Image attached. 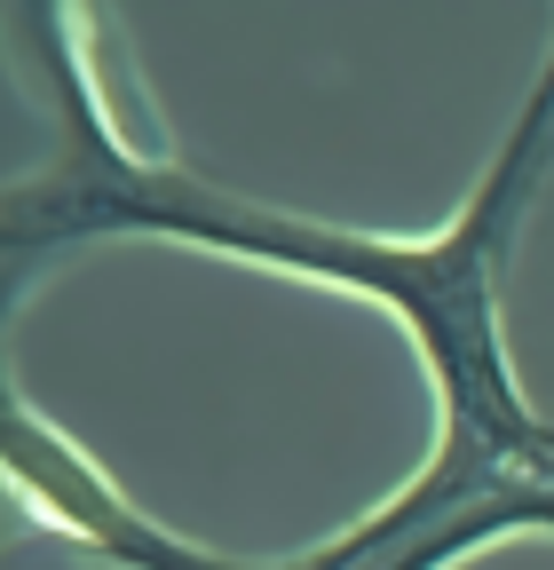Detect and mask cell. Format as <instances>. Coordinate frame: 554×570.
<instances>
[{"mask_svg":"<svg viewBox=\"0 0 554 570\" xmlns=\"http://www.w3.org/2000/svg\"><path fill=\"white\" fill-rule=\"evenodd\" d=\"M24 24H32V56L48 71V96H56V151L9 183V262H24L56 238H88V230H144V238H182V246L277 262V269H301V277H325V285H349V294L380 302L421 341V365L436 389V452L388 508H373L357 523V539L373 554L452 531L515 475H554L546 420H531V404L507 373V341H499V262H507V238L531 214L538 175L554 159V56H546V80L531 88L515 135L499 142L483 190L467 198V214L428 246H396V238H357V230L301 223V214L246 206L215 183H198L175 159H135L96 119L80 63L56 32L63 17L32 9Z\"/></svg>","mask_w":554,"mask_h":570,"instance_id":"6da1fadb","label":"cell"}]
</instances>
